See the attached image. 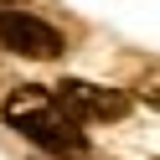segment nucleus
Instances as JSON below:
<instances>
[{"label": "nucleus", "instance_id": "f257e3e1", "mask_svg": "<svg viewBox=\"0 0 160 160\" xmlns=\"http://www.w3.org/2000/svg\"><path fill=\"white\" fill-rule=\"evenodd\" d=\"M0 114H5V124H11L21 139L52 150V155H83V150H88L83 124H78V119L57 103L52 88H16V93L5 98V108H0Z\"/></svg>", "mask_w": 160, "mask_h": 160}, {"label": "nucleus", "instance_id": "f03ea898", "mask_svg": "<svg viewBox=\"0 0 160 160\" xmlns=\"http://www.w3.org/2000/svg\"><path fill=\"white\" fill-rule=\"evenodd\" d=\"M0 47L16 52V57H36V62H57V57L67 52L62 31L47 26L42 16H31V11H0Z\"/></svg>", "mask_w": 160, "mask_h": 160}, {"label": "nucleus", "instance_id": "7ed1b4c3", "mask_svg": "<svg viewBox=\"0 0 160 160\" xmlns=\"http://www.w3.org/2000/svg\"><path fill=\"white\" fill-rule=\"evenodd\" d=\"M57 103L78 119V124H108V119L129 114V93L124 88H103V83H83V78H62L52 88Z\"/></svg>", "mask_w": 160, "mask_h": 160}, {"label": "nucleus", "instance_id": "20e7f679", "mask_svg": "<svg viewBox=\"0 0 160 160\" xmlns=\"http://www.w3.org/2000/svg\"><path fill=\"white\" fill-rule=\"evenodd\" d=\"M134 93H139V98H145V103H150V108H160V67H150V72H145V78H139V83H134Z\"/></svg>", "mask_w": 160, "mask_h": 160}, {"label": "nucleus", "instance_id": "39448f33", "mask_svg": "<svg viewBox=\"0 0 160 160\" xmlns=\"http://www.w3.org/2000/svg\"><path fill=\"white\" fill-rule=\"evenodd\" d=\"M16 5H21V0H0V11H16Z\"/></svg>", "mask_w": 160, "mask_h": 160}]
</instances>
